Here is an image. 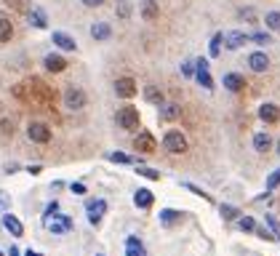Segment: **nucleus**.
Masks as SVG:
<instances>
[{
    "mask_svg": "<svg viewBox=\"0 0 280 256\" xmlns=\"http://www.w3.org/2000/svg\"><path fill=\"white\" fill-rule=\"evenodd\" d=\"M54 45H56V48H62V51H75L78 48L75 38H69L67 32H54Z\"/></svg>",
    "mask_w": 280,
    "mask_h": 256,
    "instance_id": "13",
    "label": "nucleus"
},
{
    "mask_svg": "<svg viewBox=\"0 0 280 256\" xmlns=\"http://www.w3.org/2000/svg\"><path fill=\"white\" fill-rule=\"evenodd\" d=\"M256 235H259L262 240H277V238H275V232H270V229H262V227H256Z\"/></svg>",
    "mask_w": 280,
    "mask_h": 256,
    "instance_id": "38",
    "label": "nucleus"
},
{
    "mask_svg": "<svg viewBox=\"0 0 280 256\" xmlns=\"http://www.w3.org/2000/svg\"><path fill=\"white\" fill-rule=\"evenodd\" d=\"M163 149H168V152L173 155H182L187 149V139L182 131H168L166 136H163Z\"/></svg>",
    "mask_w": 280,
    "mask_h": 256,
    "instance_id": "1",
    "label": "nucleus"
},
{
    "mask_svg": "<svg viewBox=\"0 0 280 256\" xmlns=\"http://www.w3.org/2000/svg\"><path fill=\"white\" fill-rule=\"evenodd\" d=\"M136 173H139V176H144V179H152V182H158V179H160V173H158L155 168H147V166H142Z\"/></svg>",
    "mask_w": 280,
    "mask_h": 256,
    "instance_id": "34",
    "label": "nucleus"
},
{
    "mask_svg": "<svg viewBox=\"0 0 280 256\" xmlns=\"http://www.w3.org/2000/svg\"><path fill=\"white\" fill-rule=\"evenodd\" d=\"M43 224H45V229H48V232H54V235H64V232L72 229V219L54 214V216H48V219H43Z\"/></svg>",
    "mask_w": 280,
    "mask_h": 256,
    "instance_id": "3",
    "label": "nucleus"
},
{
    "mask_svg": "<svg viewBox=\"0 0 280 256\" xmlns=\"http://www.w3.org/2000/svg\"><path fill=\"white\" fill-rule=\"evenodd\" d=\"M115 120H118V125L125 128V131H134V128H139V110L136 107H120L118 115H115Z\"/></svg>",
    "mask_w": 280,
    "mask_h": 256,
    "instance_id": "2",
    "label": "nucleus"
},
{
    "mask_svg": "<svg viewBox=\"0 0 280 256\" xmlns=\"http://www.w3.org/2000/svg\"><path fill=\"white\" fill-rule=\"evenodd\" d=\"M11 208V197L6 192H0V211H8Z\"/></svg>",
    "mask_w": 280,
    "mask_h": 256,
    "instance_id": "40",
    "label": "nucleus"
},
{
    "mask_svg": "<svg viewBox=\"0 0 280 256\" xmlns=\"http://www.w3.org/2000/svg\"><path fill=\"white\" fill-rule=\"evenodd\" d=\"M267 224H270V229L275 232V238L280 240V224L275 222V216H272V214H267Z\"/></svg>",
    "mask_w": 280,
    "mask_h": 256,
    "instance_id": "36",
    "label": "nucleus"
},
{
    "mask_svg": "<svg viewBox=\"0 0 280 256\" xmlns=\"http://www.w3.org/2000/svg\"><path fill=\"white\" fill-rule=\"evenodd\" d=\"M243 86H246V80H243L238 72H227L224 75V88L227 91H240Z\"/></svg>",
    "mask_w": 280,
    "mask_h": 256,
    "instance_id": "20",
    "label": "nucleus"
},
{
    "mask_svg": "<svg viewBox=\"0 0 280 256\" xmlns=\"http://www.w3.org/2000/svg\"><path fill=\"white\" fill-rule=\"evenodd\" d=\"M251 40H253V43H259V45H270V43H272L270 32H253V35H251Z\"/></svg>",
    "mask_w": 280,
    "mask_h": 256,
    "instance_id": "33",
    "label": "nucleus"
},
{
    "mask_svg": "<svg viewBox=\"0 0 280 256\" xmlns=\"http://www.w3.org/2000/svg\"><path fill=\"white\" fill-rule=\"evenodd\" d=\"M277 152H280V144H277Z\"/></svg>",
    "mask_w": 280,
    "mask_h": 256,
    "instance_id": "48",
    "label": "nucleus"
},
{
    "mask_svg": "<svg viewBox=\"0 0 280 256\" xmlns=\"http://www.w3.org/2000/svg\"><path fill=\"white\" fill-rule=\"evenodd\" d=\"M112 35V27L107 24V21H96V24L91 27V38L93 40H107Z\"/></svg>",
    "mask_w": 280,
    "mask_h": 256,
    "instance_id": "16",
    "label": "nucleus"
},
{
    "mask_svg": "<svg viewBox=\"0 0 280 256\" xmlns=\"http://www.w3.org/2000/svg\"><path fill=\"white\" fill-rule=\"evenodd\" d=\"M30 24L38 27V30H45V27H48V21H45V14H43L40 8H32V11H30Z\"/></svg>",
    "mask_w": 280,
    "mask_h": 256,
    "instance_id": "24",
    "label": "nucleus"
},
{
    "mask_svg": "<svg viewBox=\"0 0 280 256\" xmlns=\"http://www.w3.org/2000/svg\"><path fill=\"white\" fill-rule=\"evenodd\" d=\"M277 184H280V168H275V171L270 173V179H267V195H270V192L277 187Z\"/></svg>",
    "mask_w": 280,
    "mask_h": 256,
    "instance_id": "32",
    "label": "nucleus"
},
{
    "mask_svg": "<svg viewBox=\"0 0 280 256\" xmlns=\"http://www.w3.org/2000/svg\"><path fill=\"white\" fill-rule=\"evenodd\" d=\"M69 190H72L75 195H86V184L83 182H72V184H69Z\"/></svg>",
    "mask_w": 280,
    "mask_h": 256,
    "instance_id": "39",
    "label": "nucleus"
},
{
    "mask_svg": "<svg viewBox=\"0 0 280 256\" xmlns=\"http://www.w3.org/2000/svg\"><path fill=\"white\" fill-rule=\"evenodd\" d=\"M24 256H43V253H40V251H32V248H30V251H24Z\"/></svg>",
    "mask_w": 280,
    "mask_h": 256,
    "instance_id": "46",
    "label": "nucleus"
},
{
    "mask_svg": "<svg viewBox=\"0 0 280 256\" xmlns=\"http://www.w3.org/2000/svg\"><path fill=\"white\" fill-rule=\"evenodd\" d=\"M158 14H160V6L155 3V0H144V3H142V16H144L147 21H152Z\"/></svg>",
    "mask_w": 280,
    "mask_h": 256,
    "instance_id": "22",
    "label": "nucleus"
},
{
    "mask_svg": "<svg viewBox=\"0 0 280 256\" xmlns=\"http://www.w3.org/2000/svg\"><path fill=\"white\" fill-rule=\"evenodd\" d=\"M3 227H6L14 238H21V235H24V224H21L14 214H3Z\"/></svg>",
    "mask_w": 280,
    "mask_h": 256,
    "instance_id": "11",
    "label": "nucleus"
},
{
    "mask_svg": "<svg viewBox=\"0 0 280 256\" xmlns=\"http://www.w3.org/2000/svg\"><path fill=\"white\" fill-rule=\"evenodd\" d=\"M56 211H59V203L54 200V203H48V208H45V216H43V219H48V216H54Z\"/></svg>",
    "mask_w": 280,
    "mask_h": 256,
    "instance_id": "42",
    "label": "nucleus"
},
{
    "mask_svg": "<svg viewBox=\"0 0 280 256\" xmlns=\"http://www.w3.org/2000/svg\"><path fill=\"white\" fill-rule=\"evenodd\" d=\"M107 158H110L112 163H134V160H131V158H128L125 152H110Z\"/></svg>",
    "mask_w": 280,
    "mask_h": 256,
    "instance_id": "35",
    "label": "nucleus"
},
{
    "mask_svg": "<svg viewBox=\"0 0 280 256\" xmlns=\"http://www.w3.org/2000/svg\"><path fill=\"white\" fill-rule=\"evenodd\" d=\"M115 14H118L120 19H128V16H131V3H128V0H118V6H115Z\"/></svg>",
    "mask_w": 280,
    "mask_h": 256,
    "instance_id": "28",
    "label": "nucleus"
},
{
    "mask_svg": "<svg viewBox=\"0 0 280 256\" xmlns=\"http://www.w3.org/2000/svg\"><path fill=\"white\" fill-rule=\"evenodd\" d=\"M134 144H136V149H142V152H152V149H155V139L149 134H139Z\"/></svg>",
    "mask_w": 280,
    "mask_h": 256,
    "instance_id": "21",
    "label": "nucleus"
},
{
    "mask_svg": "<svg viewBox=\"0 0 280 256\" xmlns=\"http://www.w3.org/2000/svg\"><path fill=\"white\" fill-rule=\"evenodd\" d=\"M221 40H224V35H221V32H216L214 38H211V45H208L211 56H219V54H221Z\"/></svg>",
    "mask_w": 280,
    "mask_h": 256,
    "instance_id": "29",
    "label": "nucleus"
},
{
    "mask_svg": "<svg viewBox=\"0 0 280 256\" xmlns=\"http://www.w3.org/2000/svg\"><path fill=\"white\" fill-rule=\"evenodd\" d=\"M27 171L32 173V176H38V173H43V166H27Z\"/></svg>",
    "mask_w": 280,
    "mask_h": 256,
    "instance_id": "44",
    "label": "nucleus"
},
{
    "mask_svg": "<svg viewBox=\"0 0 280 256\" xmlns=\"http://www.w3.org/2000/svg\"><path fill=\"white\" fill-rule=\"evenodd\" d=\"M115 94L123 96V99H131L136 94V83H134L131 78H120L118 83H115Z\"/></svg>",
    "mask_w": 280,
    "mask_h": 256,
    "instance_id": "10",
    "label": "nucleus"
},
{
    "mask_svg": "<svg viewBox=\"0 0 280 256\" xmlns=\"http://www.w3.org/2000/svg\"><path fill=\"white\" fill-rule=\"evenodd\" d=\"M248 67L253 69V72H267V69H270V56H267L264 51H253L248 56Z\"/></svg>",
    "mask_w": 280,
    "mask_h": 256,
    "instance_id": "8",
    "label": "nucleus"
},
{
    "mask_svg": "<svg viewBox=\"0 0 280 256\" xmlns=\"http://www.w3.org/2000/svg\"><path fill=\"white\" fill-rule=\"evenodd\" d=\"M27 136L32 139V142H38V144H45L51 139V128L45 123H30L27 125Z\"/></svg>",
    "mask_w": 280,
    "mask_h": 256,
    "instance_id": "5",
    "label": "nucleus"
},
{
    "mask_svg": "<svg viewBox=\"0 0 280 256\" xmlns=\"http://www.w3.org/2000/svg\"><path fill=\"white\" fill-rule=\"evenodd\" d=\"M179 104H163V107H160V118L163 120H176L179 118Z\"/></svg>",
    "mask_w": 280,
    "mask_h": 256,
    "instance_id": "25",
    "label": "nucleus"
},
{
    "mask_svg": "<svg viewBox=\"0 0 280 256\" xmlns=\"http://www.w3.org/2000/svg\"><path fill=\"white\" fill-rule=\"evenodd\" d=\"M11 35H14V27H11V19L0 14V43H8Z\"/></svg>",
    "mask_w": 280,
    "mask_h": 256,
    "instance_id": "23",
    "label": "nucleus"
},
{
    "mask_svg": "<svg viewBox=\"0 0 280 256\" xmlns=\"http://www.w3.org/2000/svg\"><path fill=\"white\" fill-rule=\"evenodd\" d=\"M86 211H88V222H91V224H99L101 216H104V211H107V203H104L101 197H96V200H88V203H86Z\"/></svg>",
    "mask_w": 280,
    "mask_h": 256,
    "instance_id": "7",
    "label": "nucleus"
},
{
    "mask_svg": "<svg viewBox=\"0 0 280 256\" xmlns=\"http://www.w3.org/2000/svg\"><path fill=\"white\" fill-rule=\"evenodd\" d=\"M238 227H240L243 232H256V222H253L251 216H240V219H238Z\"/></svg>",
    "mask_w": 280,
    "mask_h": 256,
    "instance_id": "30",
    "label": "nucleus"
},
{
    "mask_svg": "<svg viewBox=\"0 0 280 256\" xmlns=\"http://www.w3.org/2000/svg\"><path fill=\"white\" fill-rule=\"evenodd\" d=\"M64 107L67 110H83L86 107V94L78 86H69L64 91Z\"/></svg>",
    "mask_w": 280,
    "mask_h": 256,
    "instance_id": "4",
    "label": "nucleus"
},
{
    "mask_svg": "<svg viewBox=\"0 0 280 256\" xmlns=\"http://www.w3.org/2000/svg\"><path fill=\"white\" fill-rule=\"evenodd\" d=\"M248 40H251V35H246V32H238V30H235V32H227V35H224V45H227L230 51H238L240 45H246Z\"/></svg>",
    "mask_w": 280,
    "mask_h": 256,
    "instance_id": "9",
    "label": "nucleus"
},
{
    "mask_svg": "<svg viewBox=\"0 0 280 256\" xmlns=\"http://www.w3.org/2000/svg\"><path fill=\"white\" fill-rule=\"evenodd\" d=\"M259 118L264 123H275L280 118V110L275 107V104H262V107H259Z\"/></svg>",
    "mask_w": 280,
    "mask_h": 256,
    "instance_id": "18",
    "label": "nucleus"
},
{
    "mask_svg": "<svg viewBox=\"0 0 280 256\" xmlns=\"http://www.w3.org/2000/svg\"><path fill=\"white\" fill-rule=\"evenodd\" d=\"M184 187H187V190H190V192H195V195H200V197H206V200H211V195H208V192H203L200 187H195V184H190V182H187V184H184Z\"/></svg>",
    "mask_w": 280,
    "mask_h": 256,
    "instance_id": "37",
    "label": "nucleus"
},
{
    "mask_svg": "<svg viewBox=\"0 0 280 256\" xmlns=\"http://www.w3.org/2000/svg\"><path fill=\"white\" fill-rule=\"evenodd\" d=\"M270 147H272V136H270V134L259 131V134L253 136V149H256V152H267Z\"/></svg>",
    "mask_w": 280,
    "mask_h": 256,
    "instance_id": "19",
    "label": "nucleus"
},
{
    "mask_svg": "<svg viewBox=\"0 0 280 256\" xmlns=\"http://www.w3.org/2000/svg\"><path fill=\"white\" fill-rule=\"evenodd\" d=\"M182 222V214L179 211H173V208H163L160 211V224L163 227H173V224H179Z\"/></svg>",
    "mask_w": 280,
    "mask_h": 256,
    "instance_id": "17",
    "label": "nucleus"
},
{
    "mask_svg": "<svg viewBox=\"0 0 280 256\" xmlns=\"http://www.w3.org/2000/svg\"><path fill=\"white\" fill-rule=\"evenodd\" d=\"M264 24L275 32H280V11H270V14L264 16Z\"/></svg>",
    "mask_w": 280,
    "mask_h": 256,
    "instance_id": "27",
    "label": "nucleus"
},
{
    "mask_svg": "<svg viewBox=\"0 0 280 256\" xmlns=\"http://www.w3.org/2000/svg\"><path fill=\"white\" fill-rule=\"evenodd\" d=\"M219 214L224 216L227 222H232V219H238V214H240V211H238L235 206H221V208H219Z\"/></svg>",
    "mask_w": 280,
    "mask_h": 256,
    "instance_id": "31",
    "label": "nucleus"
},
{
    "mask_svg": "<svg viewBox=\"0 0 280 256\" xmlns=\"http://www.w3.org/2000/svg\"><path fill=\"white\" fill-rule=\"evenodd\" d=\"M43 64H45V69H48V72H62V69L67 67L64 56H59V54H48V56L43 59Z\"/></svg>",
    "mask_w": 280,
    "mask_h": 256,
    "instance_id": "14",
    "label": "nucleus"
},
{
    "mask_svg": "<svg viewBox=\"0 0 280 256\" xmlns=\"http://www.w3.org/2000/svg\"><path fill=\"white\" fill-rule=\"evenodd\" d=\"M195 78H197V83H200L206 91L214 88V78H211V72H208V62L206 59H197L195 62Z\"/></svg>",
    "mask_w": 280,
    "mask_h": 256,
    "instance_id": "6",
    "label": "nucleus"
},
{
    "mask_svg": "<svg viewBox=\"0 0 280 256\" xmlns=\"http://www.w3.org/2000/svg\"><path fill=\"white\" fill-rule=\"evenodd\" d=\"M134 203H136V208H152V203H155V195L149 192L147 187H139V190L134 192Z\"/></svg>",
    "mask_w": 280,
    "mask_h": 256,
    "instance_id": "12",
    "label": "nucleus"
},
{
    "mask_svg": "<svg viewBox=\"0 0 280 256\" xmlns=\"http://www.w3.org/2000/svg\"><path fill=\"white\" fill-rule=\"evenodd\" d=\"M182 75H184V78H192V75H195V67H192L190 62H184V64H182Z\"/></svg>",
    "mask_w": 280,
    "mask_h": 256,
    "instance_id": "41",
    "label": "nucleus"
},
{
    "mask_svg": "<svg viewBox=\"0 0 280 256\" xmlns=\"http://www.w3.org/2000/svg\"><path fill=\"white\" fill-rule=\"evenodd\" d=\"M8 256H21V253H19L16 248H11V251H8Z\"/></svg>",
    "mask_w": 280,
    "mask_h": 256,
    "instance_id": "47",
    "label": "nucleus"
},
{
    "mask_svg": "<svg viewBox=\"0 0 280 256\" xmlns=\"http://www.w3.org/2000/svg\"><path fill=\"white\" fill-rule=\"evenodd\" d=\"M240 16H243V19H253V11H251V8H243Z\"/></svg>",
    "mask_w": 280,
    "mask_h": 256,
    "instance_id": "45",
    "label": "nucleus"
},
{
    "mask_svg": "<svg viewBox=\"0 0 280 256\" xmlns=\"http://www.w3.org/2000/svg\"><path fill=\"white\" fill-rule=\"evenodd\" d=\"M125 256H147V248L142 246V240L131 235L125 240Z\"/></svg>",
    "mask_w": 280,
    "mask_h": 256,
    "instance_id": "15",
    "label": "nucleus"
},
{
    "mask_svg": "<svg viewBox=\"0 0 280 256\" xmlns=\"http://www.w3.org/2000/svg\"><path fill=\"white\" fill-rule=\"evenodd\" d=\"M144 96H147V101H152V104H158V107H163V94H160L155 86H147L144 88Z\"/></svg>",
    "mask_w": 280,
    "mask_h": 256,
    "instance_id": "26",
    "label": "nucleus"
},
{
    "mask_svg": "<svg viewBox=\"0 0 280 256\" xmlns=\"http://www.w3.org/2000/svg\"><path fill=\"white\" fill-rule=\"evenodd\" d=\"M83 6L86 8H99V6H104V0H83Z\"/></svg>",
    "mask_w": 280,
    "mask_h": 256,
    "instance_id": "43",
    "label": "nucleus"
}]
</instances>
